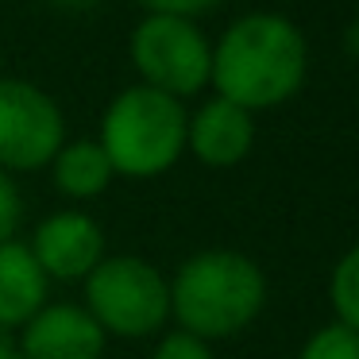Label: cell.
Returning <instances> with one entry per match:
<instances>
[{"instance_id":"6da1fadb","label":"cell","mask_w":359,"mask_h":359,"mask_svg":"<svg viewBox=\"0 0 359 359\" xmlns=\"http://www.w3.org/2000/svg\"><path fill=\"white\" fill-rule=\"evenodd\" d=\"M309 74V43L294 20L278 12H251L224 27L212 43L209 86L217 97L248 109L251 116L286 104Z\"/></svg>"},{"instance_id":"7a4b0ae2","label":"cell","mask_w":359,"mask_h":359,"mask_svg":"<svg viewBox=\"0 0 359 359\" xmlns=\"http://www.w3.org/2000/svg\"><path fill=\"white\" fill-rule=\"evenodd\" d=\"M266 305V274L236 248L189 255L170 278V317L197 340H224L255 325Z\"/></svg>"},{"instance_id":"3957f363","label":"cell","mask_w":359,"mask_h":359,"mask_svg":"<svg viewBox=\"0 0 359 359\" xmlns=\"http://www.w3.org/2000/svg\"><path fill=\"white\" fill-rule=\"evenodd\" d=\"M186 128L189 112L182 101L147 86H128L104 109L97 143L109 155L112 174L147 182L174 170L186 155Z\"/></svg>"},{"instance_id":"277c9868","label":"cell","mask_w":359,"mask_h":359,"mask_svg":"<svg viewBox=\"0 0 359 359\" xmlns=\"http://www.w3.org/2000/svg\"><path fill=\"white\" fill-rule=\"evenodd\" d=\"M86 313L104 336H155L170 320V278L140 255H104L86 278Z\"/></svg>"},{"instance_id":"5b68a950","label":"cell","mask_w":359,"mask_h":359,"mask_svg":"<svg viewBox=\"0 0 359 359\" xmlns=\"http://www.w3.org/2000/svg\"><path fill=\"white\" fill-rule=\"evenodd\" d=\"M140 86L186 101L209 86L212 43L197 27V20L182 16H143L128 43Z\"/></svg>"},{"instance_id":"8992f818","label":"cell","mask_w":359,"mask_h":359,"mask_svg":"<svg viewBox=\"0 0 359 359\" xmlns=\"http://www.w3.org/2000/svg\"><path fill=\"white\" fill-rule=\"evenodd\" d=\"M66 143V116L50 93L20 78L0 81V170L27 174L50 166Z\"/></svg>"},{"instance_id":"52a82bcc","label":"cell","mask_w":359,"mask_h":359,"mask_svg":"<svg viewBox=\"0 0 359 359\" xmlns=\"http://www.w3.org/2000/svg\"><path fill=\"white\" fill-rule=\"evenodd\" d=\"M32 255L39 263V271L47 278L58 282H74L89 278L97 263L104 259V232L89 212L81 209H62V212H50L32 236Z\"/></svg>"},{"instance_id":"ba28073f","label":"cell","mask_w":359,"mask_h":359,"mask_svg":"<svg viewBox=\"0 0 359 359\" xmlns=\"http://www.w3.org/2000/svg\"><path fill=\"white\" fill-rule=\"evenodd\" d=\"M109 336L101 332L86 305H43L24 328H20V355L24 359H101Z\"/></svg>"},{"instance_id":"9c48e42d","label":"cell","mask_w":359,"mask_h":359,"mask_svg":"<svg viewBox=\"0 0 359 359\" xmlns=\"http://www.w3.org/2000/svg\"><path fill=\"white\" fill-rule=\"evenodd\" d=\"M255 147V116L224 97H209L201 109L189 116L186 128V151H194L197 163L212 170L240 166Z\"/></svg>"},{"instance_id":"30bf717a","label":"cell","mask_w":359,"mask_h":359,"mask_svg":"<svg viewBox=\"0 0 359 359\" xmlns=\"http://www.w3.org/2000/svg\"><path fill=\"white\" fill-rule=\"evenodd\" d=\"M47 290L50 278L39 271L27 243H0V328H24L47 305Z\"/></svg>"},{"instance_id":"8fae6325","label":"cell","mask_w":359,"mask_h":359,"mask_svg":"<svg viewBox=\"0 0 359 359\" xmlns=\"http://www.w3.org/2000/svg\"><path fill=\"white\" fill-rule=\"evenodd\" d=\"M50 174H55L58 194L89 201V197H101L112 186V163L101 151L97 140H70L58 147V155L50 158Z\"/></svg>"},{"instance_id":"7c38bea8","label":"cell","mask_w":359,"mask_h":359,"mask_svg":"<svg viewBox=\"0 0 359 359\" xmlns=\"http://www.w3.org/2000/svg\"><path fill=\"white\" fill-rule=\"evenodd\" d=\"M328 302H332L336 320L359 332V243L336 259L328 274Z\"/></svg>"},{"instance_id":"4fadbf2b","label":"cell","mask_w":359,"mask_h":359,"mask_svg":"<svg viewBox=\"0 0 359 359\" xmlns=\"http://www.w3.org/2000/svg\"><path fill=\"white\" fill-rule=\"evenodd\" d=\"M297 359H359V332L340 320H328L317 332H309Z\"/></svg>"},{"instance_id":"5bb4252c","label":"cell","mask_w":359,"mask_h":359,"mask_svg":"<svg viewBox=\"0 0 359 359\" xmlns=\"http://www.w3.org/2000/svg\"><path fill=\"white\" fill-rule=\"evenodd\" d=\"M151 359H217V355H212V348L205 340H197V336L174 328V332H166L163 340L155 344Z\"/></svg>"},{"instance_id":"9a60e30c","label":"cell","mask_w":359,"mask_h":359,"mask_svg":"<svg viewBox=\"0 0 359 359\" xmlns=\"http://www.w3.org/2000/svg\"><path fill=\"white\" fill-rule=\"evenodd\" d=\"M20 217H24L20 189H16V182H12V174L0 170V243L12 240V232L20 228Z\"/></svg>"},{"instance_id":"2e32d148","label":"cell","mask_w":359,"mask_h":359,"mask_svg":"<svg viewBox=\"0 0 359 359\" xmlns=\"http://www.w3.org/2000/svg\"><path fill=\"white\" fill-rule=\"evenodd\" d=\"M147 16H182V20H197L209 16L212 8H220L224 0H140Z\"/></svg>"},{"instance_id":"e0dca14e","label":"cell","mask_w":359,"mask_h":359,"mask_svg":"<svg viewBox=\"0 0 359 359\" xmlns=\"http://www.w3.org/2000/svg\"><path fill=\"white\" fill-rule=\"evenodd\" d=\"M58 8H66V12H86V8H93L97 0H55Z\"/></svg>"},{"instance_id":"ac0fdd59","label":"cell","mask_w":359,"mask_h":359,"mask_svg":"<svg viewBox=\"0 0 359 359\" xmlns=\"http://www.w3.org/2000/svg\"><path fill=\"white\" fill-rule=\"evenodd\" d=\"M0 359H24V355H20V348L8 340V336H0Z\"/></svg>"},{"instance_id":"d6986e66","label":"cell","mask_w":359,"mask_h":359,"mask_svg":"<svg viewBox=\"0 0 359 359\" xmlns=\"http://www.w3.org/2000/svg\"><path fill=\"white\" fill-rule=\"evenodd\" d=\"M0 81H4V55H0Z\"/></svg>"}]
</instances>
